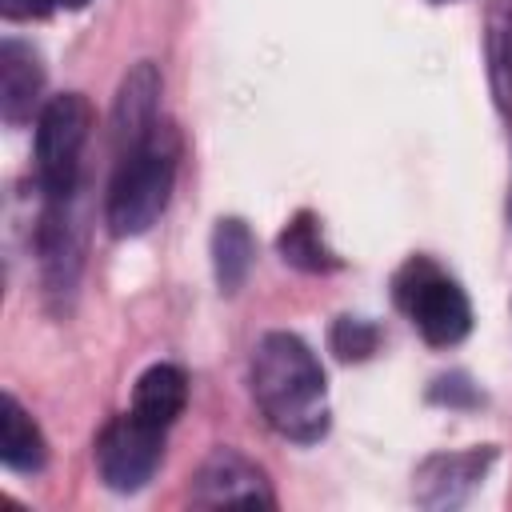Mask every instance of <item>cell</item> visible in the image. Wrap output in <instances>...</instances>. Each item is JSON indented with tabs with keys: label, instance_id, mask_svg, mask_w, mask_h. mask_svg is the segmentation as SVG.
Segmentation results:
<instances>
[{
	"label": "cell",
	"instance_id": "obj_1",
	"mask_svg": "<svg viewBox=\"0 0 512 512\" xmlns=\"http://www.w3.org/2000/svg\"><path fill=\"white\" fill-rule=\"evenodd\" d=\"M252 400L284 440L312 444L328 428V388L316 352L292 332H268L252 352Z\"/></svg>",
	"mask_w": 512,
	"mask_h": 512
},
{
	"label": "cell",
	"instance_id": "obj_2",
	"mask_svg": "<svg viewBox=\"0 0 512 512\" xmlns=\"http://www.w3.org/2000/svg\"><path fill=\"white\" fill-rule=\"evenodd\" d=\"M176 180V136L172 128L156 124L144 140L124 148L120 168L108 188V228L112 236H140L148 232L160 212L168 208Z\"/></svg>",
	"mask_w": 512,
	"mask_h": 512
},
{
	"label": "cell",
	"instance_id": "obj_3",
	"mask_svg": "<svg viewBox=\"0 0 512 512\" xmlns=\"http://www.w3.org/2000/svg\"><path fill=\"white\" fill-rule=\"evenodd\" d=\"M396 304L408 312L416 332L428 344H440V348L464 340L468 328H472V308H468L464 288L456 280H448L424 256H412L396 272Z\"/></svg>",
	"mask_w": 512,
	"mask_h": 512
},
{
	"label": "cell",
	"instance_id": "obj_4",
	"mask_svg": "<svg viewBox=\"0 0 512 512\" xmlns=\"http://www.w3.org/2000/svg\"><path fill=\"white\" fill-rule=\"evenodd\" d=\"M92 128V104L80 92L52 96L36 116V180L52 200H68L80 152Z\"/></svg>",
	"mask_w": 512,
	"mask_h": 512
},
{
	"label": "cell",
	"instance_id": "obj_5",
	"mask_svg": "<svg viewBox=\"0 0 512 512\" xmlns=\"http://www.w3.org/2000/svg\"><path fill=\"white\" fill-rule=\"evenodd\" d=\"M164 456V428L144 424L140 416H116L96 436V468L112 492H136L152 480Z\"/></svg>",
	"mask_w": 512,
	"mask_h": 512
},
{
	"label": "cell",
	"instance_id": "obj_6",
	"mask_svg": "<svg viewBox=\"0 0 512 512\" xmlns=\"http://www.w3.org/2000/svg\"><path fill=\"white\" fill-rule=\"evenodd\" d=\"M192 504L220 508V504H248V508H272L276 496L268 488V476L240 456L236 448H216L192 476Z\"/></svg>",
	"mask_w": 512,
	"mask_h": 512
},
{
	"label": "cell",
	"instance_id": "obj_7",
	"mask_svg": "<svg viewBox=\"0 0 512 512\" xmlns=\"http://www.w3.org/2000/svg\"><path fill=\"white\" fill-rule=\"evenodd\" d=\"M496 460V448H468L448 456H428L416 472V500L424 508H452L460 504Z\"/></svg>",
	"mask_w": 512,
	"mask_h": 512
},
{
	"label": "cell",
	"instance_id": "obj_8",
	"mask_svg": "<svg viewBox=\"0 0 512 512\" xmlns=\"http://www.w3.org/2000/svg\"><path fill=\"white\" fill-rule=\"evenodd\" d=\"M40 92H44L40 56L20 40H4L0 44V116L8 124L32 120Z\"/></svg>",
	"mask_w": 512,
	"mask_h": 512
},
{
	"label": "cell",
	"instance_id": "obj_9",
	"mask_svg": "<svg viewBox=\"0 0 512 512\" xmlns=\"http://www.w3.org/2000/svg\"><path fill=\"white\" fill-rule=\"evenodd\" d=\"M156 96H160V72L152 60H140L116 92V108H112V132L124 148H132L136 140H144L156 128Z\"/></svg>",
	"mask_w": 512,
	"mask_h": 512
},
{
	"label": "cell",
	"instance_id": "obj_10",
	"mask_svg": "<svg viewBox=\"0 0 512 512\" xmlns=\"http://www.w3.org/2000/svg\"><path fill=\"white\" fill-rule=\"evenodd\" d=\"M188 404V376L176 364H152L132 392V416L152 428H168Z\"/></svg>",
	"mask_w": 512,
	"mask_h": 512
},
{
	"label": "cell",
	"instance_id": "obj_11",
	"mask_svg": "<svg viewBox=\"0 0 512 512\" xmlns=\"http://www.w3.org/2000/svg\"><path fill=\"white\" fill-rule=\"evenodd\" d=\"M0 460L12 472H40L48 460V444L36 428V420L20 408L12 392L0 396Z\"/></svg>",
	"mask_w": 512,
	"mask_h": 512
},
{
	"label": "cell",
	"instance_id": "obj_12",
	"mask_svg": "<svg viewBox=\"0 0 512 512\" xmlns=\"http://www.w3.org/2000/svg\"><path fill=\"white\" fill-rule=\"evenodd\" d=\"M252 260H256V240H252L248 224L240 216L216 220V228H212V272H216L220 292L232 296L248 280Z\"/></svg>",
	"mask_w": 512,
	"mask_h": 512
},
{
	"label": "cell",
	"instance_id": "obj_13",
	"mask_svg": "<svg viewBox=\"0 0 512 512\" xmlns=\"http://www.w3.org/2000/svg\"><path fill=\"white\" fill-rule=\"evenodd\" d=\"M276 248L284 256V264H292L300 272H332V268H340V256L324 244L320 220L312 212H296L284 224V232L276 236Z\"/></svg>",
	"mask_w": 512,
	"mask_h": 512
},
{
	"label": "cell",
	"instance_id": "obj_14",
	"mask_svg": "<svg viewBox=\"0 0 512 512\" xmlns=\"http://www.w3.org/2000/svg\"><path fill=\"white\" fill-rule=\"evenodd\" d=\"M328 344H332V352L340 360H368L376 352V344H380V328L360 320V316H340L332 324V332H328Z\"/></svg>",
	"mask_w": 512,
	"mask_h": 512
},
{
	"label": "cell",
	"instance_id": "obj_15",
	"mask_svg": "<svg viewBox=\"0 0 512 512\" xmlns=\"http://www.w3.org/2000/svg\"><path fill=\"white\" fill-rule=\"evenodd\" d=\"M56 8V0H0V12L8 20H40Z\"/></svg>",
	"mask_w": 512,
	"mask_h": 512
},
{
	"label": "cell",
	"instance_id": "obj_16",
	"mask_svg": "<svg viewBox=\"0 0 512 512\" xmlns=\"http://www.w3.org/2000/svg\"><path fill=\"white\" fill-rule=\"evenodd\" d=\"M56 4H60V8H84L88 0H56Z\"/></svg>",
	"mask_w": 512,
	"mask_h": 512
},
{
	"label": "cell",
	"instance_id": "obj_17",
	"mask_svg": "<svg viewBox=\"0 0 512 512\" xmlns=\"http://www.w3.org/2000/svg\"><path fill=\"white\" fill-rule=\"evenodd\" d=\"M508 216H512V196H508Z\"/></svg>",
	"mask_w": 512,
	"mask_h": 512
}]
</instances>
